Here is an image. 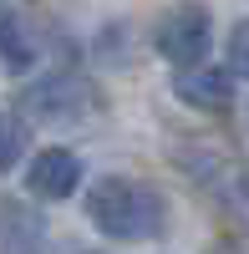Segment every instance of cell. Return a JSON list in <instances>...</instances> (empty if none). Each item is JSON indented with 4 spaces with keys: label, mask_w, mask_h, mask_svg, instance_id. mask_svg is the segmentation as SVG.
I'll use <instances>...</instances> for the list:
<instances>
[{
    "label": "cell",
    "mask_w": 249,
    "mask_h": 254,
    "mask_svg": "<svg viewBox=\"0 0 249 254\" xmlns=\"http://www.w3.org/2000/svg\"><path fill=\"white\" fill-rule=\"evenodd\" d=\"M87 219L117 244H148L168 229V198L142 178H97L87 188Z\"/></svg>",
    "instance_id": "6da1fadb"
},
{
    "label": "cell",
    "mask_w": 249,
    "mask_h": 254,
    "mask_svg": "<svg viewBox=\"0 0 249 254\" xmlns=\"http://www.w3.org/2000/svg\"><path fill=\"white\" fill-rule=\"evenodd\" d=\"M15 107H20V117H31V122L71 127V122L102 117L107 97H102V87H97L87 71H46V76H36L31 87L20 92Z\"/></svg>",
    "instance_id": "7a4b0ae2"
},
{
    "label": "cell",
    "mask_w": 249,
    "mask_h": 254,
    "mask_svg": "<svg viewBox=\"0 0 249 254\" xmlns=\"http://www.w3.org/2000/svg\"><path fill=\"white\" fill-rule=\"evenodd\" d=\"M209 41H214V15H209V5H198V0H178L153 26V46H158V56L168 61V66H193V61H203L209 56Z\"/></svg>",
    "instance_id": "3957f363"
},
{
    "label": "cell",
    "mask_w": 249,
    "mask_h": 254,
    "mask_svg": "<svg viewBox=\"0 0 249 254\" xmlns=\"http://www.w3.org/2000/svg\"><path fill=\"white\" fill-rule=\"evenodd\" d=\"M26 188L46 203H61L81 188V158L71 147H41V153L26 163Z\"/></svg>",
    "instance_id": "277c9868"
},
{
    "label": "cell",
    "mask_w": 249,
    "mask_h": 254,
    "mask_svg": "<svg viewBox=\"0 0 249 254\" xmlns=\"http://www.w3.org/2000/svg\"><path fill=\"white\" fill-rule=\"evenodd\" d=\"M234 81L239 76L229 66H203V61H193V66H178L173 92H178V102H188L198 112H229L234 107Z\"/></svg>",
    "instance_id": "5b68a950"
},
{
    "label": "cell",
    "mask_w": 249,
    "mask_h": 254,
    "mask_svg": "<svg viewBox=\"0 0 249 254\" xmlns=\"http://www.w3.org/2000/svg\"><path fill=\"white\" fill-rule=\"evenodd\" d=\"M46 249V219L20 198H0V254H41Z\"/></svg>",
    "instance_id": "8992f818"
},
{
    "label": "cell",
    "mask_w": 249,
    "mask_h": 254,
    "mask_svg": "<svg viewBox=\"0 0 249 254\" xmlns=\"http://www.w3.org/2000/svg\"><path fill=\"white\" fill-rule=\"evenodd\" d=\"M203 183H209L214 203H219L229 219L249 224V168H244V163H224V158H209V163H203Z\"/></svg>",
    "instance_id": "52a82bcc"
},
{
    "label": "cell",
    "mask_w": 249,
    "mask_h": 254,
    "mask_svg": "<svg viewBox=\"0 0 249 254\" xmlns=\"http://www.w3.org/2000/svg\"><path fill=\"white\" fill-rule=\"evenodd\" d=\"M41 56V36L26 15H20L10 0H0V61H5L10 71H31Z\"/></svg>",
    "instance_id": "ba28073f"
},
{
    "label": "cell",
    "mask_w": 249,
    "mask_h": 254,
    "mask_svg": "<svg viewBox=\"0 0 249 254\" xmlns=\"http://www.w3.org/2000/svg\"><path fill=\"white\" fill-rule=\"evenodd\" d=\"M31 147V127L20 112H0V173H10V168L26 158Z\"/></svg>",
    "instance_id": "9c48e42d"
},
{
    "label": "cell",
    "mask_w": 249,
    "mask_h": 254,
    "mask_svg": "<svg viewBox=\"0 0 249 254\" xmlns=\"http://www.w3.org/2000/svg\"><path fill=\"white\" fill-rule=\"evenodd\" d=\"M229 71L249 81V20H239L229 31Z\"/></svg>",
    "instance_id": "30bf717a"
},
{
    "label": "cell",
    "mask_w": 249,
    "mask_h": 254,
    "mask_svg": "<svg viewBox=\"0 0 249 254\" xmlns=\"http://www.w3.org/2000/svg\"><path fill=\"white\" fill-rule=\"evenodd\" d=\"M87 254H97V249H87Z\"/></svg>",
    "instance_id": "8fae6325"
}]
</instances>
